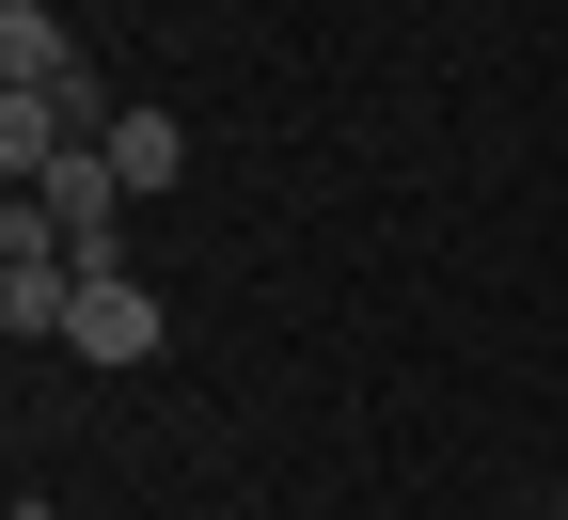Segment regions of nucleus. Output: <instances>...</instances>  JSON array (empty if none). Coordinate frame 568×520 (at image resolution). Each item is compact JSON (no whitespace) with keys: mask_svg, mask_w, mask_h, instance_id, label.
<instances>
[{"mask_svg":"<svg viewBox=\"0 0 568 520\" xmlns=\"http://www.w3.org/2000/svg\"><path fill=\"white\" fill-rule=\"evenodd\" d=\"M63 347H80V363H159L174 316H159V284L111 253V268H80V316H63Z\"/></svg>","mask_w":568,"mask_h":520,"instance_id":"1","label":"nucleus"},{"mask_svg":"<svg viewBox=\"0 0 568 520\" xmlns=\"http://www.w3.org/2000/svg\"><path fill=\"white\" fill-rule=\"evenodd\" d=\"M95 63H80V32L48 17V0H0V95H80Z\"/></svg>","mask_w":568,"mask_h":520,"instance_id":"3","label":"nucleus"},{"mask_svg":"<svg viewBox=\"0 0 568 520\" xmlns=\"http://www.w3.org/2000/svg\"><path fill=\"white\" fill-rule=\"evenodd\" d=\"M95 142H111V174H126V190H174V174H190V126H174V111H111Z\"/></svg>","mask_w":568,"mask_h":520,"instance_id":"5","label":"nucleus"},{"mask_svg":"<svg viewBox=\"0 0 568 520\" xmlns=\"http://www.w3.org/2000/svg\"><path fill=\"white\" fill-rule=\"evenodd\" d=\"M63 142H95V126L63 111V95H0V174H17V190H32V174L63 159Z\"/></svg>","mask_w":568,"mask_h":520,"instance_id":"4","label":"nucleus"},{"mask_svg":"<svg viewBox=\"0 0 568 520\" xmlns=\"http://www.w3.org/2000/svg\"><path fill=\"white\" fill-rule=\"evenodd\" d=\"M32 205H48V221H63V237H80V253H95V268H111V221H126V205H142V190H126V174H111V142H63V159H48V174H32Z\"/></svg>","mask_w":568,"mask_h":520,"instance_id":"2","label":"nucleus"}]
</instances>
